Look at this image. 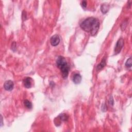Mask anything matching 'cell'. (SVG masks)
<instances>
[{
  "label": "cell",
  "mask_w": 132,
  "mask_h": 132,
  "mask_svg": "<svg viewBox=\"0 0 132 132\" xmlns=\"http://www.w3.org/2000/svg\"><path fill=\"white\" fill-rule=\"evenodd\" d=\"M100 23L99 20L94 17H89L86 19L82 21L80 26L84 31L90 33V34L94 36L98 33L100 28Z\"/></svg>",
  "instance_id": "obj_1"
},
{
  "label": "cell",
  "mask_w": 132,
  "mask_h": 132,
  "mask_svg": "<svg viewBox=\"0 0 132 132\" xmlns=\"http://www.w3.org/2000/svg\"><path fill=\"white\" fill-rule=\"evenodd\" d=\"M56 65L57 67L60 69L62 77L65 79L67 78L70 67L65 58L62 56H58L56 60Z\"/></svg>",
  "instance_id": "obj_2"
},
{
  "label": "cell",
  "mask_w": 132,
  "mask_h": 132,
  "mask_svg": "<svg viewBox=\"0 0 132 132\" xmlns=\"http://www.w3.org/2000/svg\"><path fill=\"white\" fill-rule=\"evenodd\" d=\"M124 46V39L122 38H120L118 40L115 48V54H118L121 52Z\"/></svg>",
  "instance_id": "obj_3"
},
{
  "label": "cell",
  "mask_w": 132,
  "mask_h": 132,
  "mask_svg": "<svg viewBox=\"0 0 132 132\" xmlns=\"http://www.w3.org/2000/svg\"><path fill=\"white\" fill-rule=\"evenodd\" d=\"M60 37L57 34H55L50 39L51 44L53 47H56V46L58 45L60 43Z\"/></svg>",
  "instance_id": "obj_4"
},
{
  "label": "cell",
  "mask_w": 132,
  "mask_h": 132,
  "mask_svg": "<svg viewBox=\"0 0 132 132\" xmlns=\"http://www.w3.org/2000/svg\"><path fill=\"white\" fill-rule=\"evenodd\" d=\"M4 89L7 91H11L14 87V83L12 81L8 80L6 81L4 84Z\"/></svg>",
  "instance_id": "obj_5"
},
{
  "label": "cell",
  "mask_w": 132,
  "mask_h": 132,
  "mask_svg": "<svg viewBox=\"0 0 132 132\" xmlns=\"http://www.w3.org/2000/svg\"><path fill=\"white\" fill-rule=\"evenodd\" d=\"M33 80L31 77H26L23 81V83L24 86L26 88H30L32 87L33 85Z\"/></svg>",
  "instance_id": "obj_6"
},
{
  "label": "cell",
  "mask_w": 132,
  "mask_h": 132,
  "mask_svg": "<svg viewBox=\"0 0 132 132\" xmlns=\"http://www.w3.org/2000/svg\"><path fill=\"white\" fill-rule=\"evenodd\" d=\"M72 81L75 84H80L82 81V77L79 73H75L72 77Z\"/></svg>",
  "instance_id": "obj_7"
},
{
  "label": "cell",
  "mask_w": 132,
  "mask_h": 132,
  "mask_svg": "<svg viewBox=\"0 0 132 132\" xmlns=\"http://www.w3.org/2000/svg\"><path fill=\"white\" fill-rule=\"evenodd\" d=\"M106 58L104 57V58L102 59V60H101L100 63L97 66V70H99V71L102 70V69H103L105 67V66H106Z\"/></svg>",
  "instance_id": "obj_8"
},
{
  "label": "cell",
  "mask_w": 132,
  "mask_h": 132,
  "mask_svg": "<svg viewBox=\"0 0 132 132\" xmlns=\"http://www.w3.org/2000/svg\"><path fill=\"white\" fill-rule=\"evenodd\" d=\"M110 9V6L106 4H102L101 6V11L103 14H105Z\"/></svg>",
  "instance_id": "obj_9"
},
{
  "label": "cell",
  "mask_w": 132,
  "mask_h": 132,
  "mask_svg": "<svg viewBox=\"0 0 132 132\" xmlns=\"http://www.w3.org/2000/svg\"><path fill=\"white\" fill-rule=\"evenodd\" d=\"M57 118L59 119V120L62 121H66L68 120L69 119L68 116L67 115H66V114H61L60 115H59Z\"/></svg>",
  "instance_id": "obj_10"
},
{
  "label": "cell",
  "mask_w": 132,
  "mask_h": 132,
  "mask_svg": "<svg viewBox=\"0 0 132 132\" xmlns=\"http://www.w3.org/2000/svg\"><path fill=\"white\" fill-rule=\"evenodd\" d=\"M24 105L26 108L28 109H32L33 107V105L31 102L28 100H26L24 101Z\"/></svg>",
  "instance_id": "obj_11"
},
{
  "label": "cell",
  "mask_w": 132,
  "mask_h": 132,
  "mask_svg": "<svg viewBox=\"0 0 132 132\" xmlns=\"http://www.w3.org/2000/svg\"><path fill=\"white\" fill-rule=\"evenodd\" d=\"M132 58L130 57L126 60V62H125V66H126V67H127V68H131L132 67Z\"/></svg>",
  "instance_id": "obj_12"
},
{
  "label": "cell",
  "mask_w": 132,
  "mask_h": 132,
  "mask_svg": "<svg viewBox=\"0 0 132 132\" xmlns=\"http://www.w3.org/2000/svg\"><path fill=\"white\" fill-rule=\"evenodd\" d=\"M87 2L85 1H84L82 2L81 5L84 8H86V6H87Z\"/></svg>",
  "instance_id": "obj_13"
},
{
  "label": "cell",
  "mask_w": 132,
  "mask_h": 132,
  "mask_svg": "<svg viewBox=\"0 0 132 132\" xmlns=\"http://www.w3.org/2000/svg\"><path fill=\"white\" fill-rule=\"evenodd\" d=\"M109 103L110 104V105H112V106L114 105V100H113V97H112L111 96L110 97V100H109Z\"/></svg>",
  "instance_id": "obj_14"
},
{
  "label": "cell",
  "mask_w": 132,
  "mask_h": 132,
  "mask_svg": "<svg viewBox=\"0 0 132 132\" xmlns=\"http://www.w3.org/2000/svg\"><path fill=\"white\" fill-rule=\"evenodd\" d=\"M1 126H2V125H3V117H2V116H1Z\"/></svg>",
  "instance_id": "obj_15"
}]
</instances>
